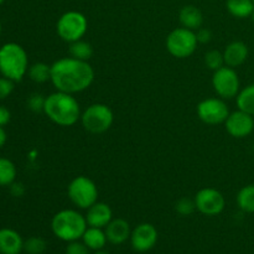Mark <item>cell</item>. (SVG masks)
<instances>
[{"label": "cell", "instance_id": "836d02e7", "mask_svg": "<svg viewBox=\"0 0 254 254\" xmlns=\"http://www.w3.org/2000/svg\"><path fill=\"white\" fill-rule=\"evenodd\" d=\"M5 143H6V133H5L2 127H0V148L4 146Z\"/></svg>", "mask_w": 254, "mask_h": 254}, {"label": "cell", "instance_id": "4dcf8cb0", "mask_svg": "<svg viewBox=\"0 0 254 254\" xmlns=\"http://www.w3.org/2000/svg\"><path fill=\"white\" fill-rule=\"evenodd\" d=\"M66 254H89V248L84 243L73 241L67 246Z\"/></svg>", "mask_w": 254, "mask_h": 254}, {"label": "cell", "instance_id": "8992f818", "mask_svg": "<svg viewBox=\"0 0 254 254\" xmlns=\"http://www.w3.org/2000/svg\"><path fill=\"white\" fill-rule=\"evenodd\" d=\"M87 30H88V20L82 12L76 10L66 11L57 20V35L60 39L68 44L83 39Z\"/></svg>", "mask_w": 254, "mask_h": 254}, {"label": "cell", "instance_id": "ffe728a7", "mask_svg": "<svg viewBox=\"0 0 254 254\" xmlns=\"http://www.w3.org/2000/svg\"><path fill=\"white\" fill-rule=\"evenodd\" d=\"M226 7L228 12L237 19L252 17L254 12L253 0H227Z\"/></svg>", "mask_w": 254, "mask_h": 254}, {"label": "cell", "instance_id": "d6a6232c", "mask_svg": "<svg viewBox=\"0 0 254 254\" xmlns=\"http://www.w3.org/2000/svg\"><path fill=\"white\" fill-rule=\"evenodd\" d=\"M11 119V113L9 109L4 106H0V127L6 126Z\"/></svg>", "mask_w": 254, "mask_h": 254}, {"label": "cell", "instance_id": "7402d4cb", "mask_svg": "<svg viewBox=\"0 0 254 254\" xmlns=\"http://www.w3.org/2000/svg\"><path fill=\"white\" fill-rule=\"evenodd\" d=\"M237 205L247 213H254V184L245 186L237 193Z\"/></svg>", "mask_w": 254, "mask_h": 254}, {"label": "cell", "instance_id": "52a82bcc", "mask_svg": "<svg viewBox=\"0 0 254 254\" xmlns=\"http://www.w3.org/2000/svg\"><path fill=\"white\" fill-rule=\"evenodd\" d=\"M113 112L104 103L91 104L81 114L82 126L91 134L106 133L113 126Z\"/></svg>", "mask_w": 254, "mask_h": 254}, {"label": "cell", "instance_id": "4316f807", "mask_svg": "<svg viewBox=\"0 0 254 254\" xmlns=\"http://www.w3.org/2000/svg\"><path fill=\"white\" fill-rule=\"evenodd\" d=\"M24 250L29 254H41L46 250V242L41 237H31L24 242Z\"/></svg>", "mask_w": 254, "mask_h": 254}, {"label": "cell", "instance_id": "1f68e13d", "mask_svg": "<svg viewBox=\"0 0 254 254\" xmlns=\"http://www.w3.org/2000/svg\"><path fill=\"white\" fill-rule=\"evenodd\" d=\"M196 36H197L198 44H207V42L211 41L212 39V32L208 29H203V27H200L196 32Z\"/></svg>", "mask_w": 254, "mask_h": 254}, {"label": "cell", "instance_id": "8d00e7d4", "mask_svg": "<svg viewBox=\"0 0 254 254\" xmlns=\"http://www.w3.org/2000/svg\"><path fill=\"white\" fill-rule=\"evenodd\" d=\"M4 1H5V0H0V5H1Z\"/></svg>", "mask_w": 254, "mask_h": 254}, {"label": "cell", "instance_id": "5bb4252c", "mask_svg": "<svg viewBox=\"0 0 254 254\" xmlns=\"http://www.w3.org/2000/svg\"><path fill=\"white\" fill-rule=\"evenodd\" d=\"M84 217H86L87 225L91 227L106 228V226L113 220V211L107 203L97 201L87 210Z\"/></svg>", "mask_w": 254, "mask_h": 254}, {"label": "cell", "instance_id": "ac0fdd59", "mask_svg": "<svg viewBox=\"0 0 254 254\" xmlns=\"http://www.w3.org/2000/svg\"><path fill=\"white\" fill-rule=\"evenodd\" d=\"M179 20H180L183 27L196 31L202 26L203 16L198 7L193 6V5H186L179 12Z\"/></svg>", "mask_w": 254, "mask_h": 254}, {"label": "cell", "instance_id": "cb8c5ba5", "mask_svg": "<svg viewBox=\"0 0 254 254\" xmlns=\"http://www.w3.org/2000/svg\"><path fill=\"white\" fill-rule=\"evenodd\" d=\"M69 56L73 59L82 60V61H88L93 55V47L89 42L84 41V40H78L69 44L68 47Z\"/></svg>", "mask_w": 254, "mask_h": 254}, {"label": "cell", "instance_id": "9c48e42d", "mask_svg": "<svg viewBox=\"0 0 254 254\" xmlns=\"http://www.w3.org/2000/svg\"><path fill=\"white\" fill-rule=\"evenodd\" d=\"M212 87L216 94L225 101L237 97L241 91V81L236 69L223 66L213 72Z\"/></svg>", "mask_w": 254, "mask_h": 254}, {"label": "cell", "instance_id": "9a60e30c", "mask_svg": "<svg viewBox=\"0 0 254 254\" xmlns=\"http://www.w3.org/2000/svg\"><path fill=\"white\" fill-rule=\"evenodd\" d=\"M222 54L226 66L236 68V67L242 66L247 61L250 50L243 41H232L225 47Z\"/></svg>", "mask_w": 254, "mask_h": 254}, {"label": "cell", "instance_id": "d4e9b609", "mask_svg": "<svg viewBox=\"0 0 254 254\" xmlns=\"http://www.w3.org/2000/svg\"><path fill=\"white\" fill-rule=\"evenodd\" d=\"M16 179V166L11 160L0 158V186H11Z\"/></svg>", "mask_w": 254, "mask_h": 254}, {"label": "cell", "instance_id": "d6986e66", "mask_svg": "<svg viewBox=\"0 0 254 254\" xmlns=\"http://www.w3.org/2000/svg\"><path fill=\"white\" fill-rule=\"evenodd\" d=\"M82 240H83L84 245L92 251L103 250L106 243L108 242L106 232L102 228L91 227V226H88L87 230L84 231L83 236H82Z\"/></svg>", "mask_w": 254, "mask_h": 254}, {"label": "cell", "instance_id": "7a4b0ae2", "mask_svg": "<svg viewBox=\"0 0 254 254\" xmlns=\"http://www.w3.org/2000/svg\"><path fill=\"white\" fill-rule=\"evenodd\" d=\"M44 113L52 123L60 127H72L81 121V107L73 94L56 91L45 99Z\"/></svg>", "mask_w": 254, "mask_h": 254}, {"label": "cell", "instance_id": "7c38bea8", "mask_svg": "<svg viewBox=\"0 0 254 254\" xmlns=\"http://www.w3.org/2000/svg\"><path fill=\"white\" fill-rule=\"evenodd\" d=\"M225 127L227 133L232 138H247L254 130V117L241 109H237L230 113L225 122Z\"/></svg>", "mask_w": 254, "mask_h": 254}, {"label": "cell", "instance_id": "484cf974", "mask_svg": "<svg viewBox=\"0 0 254 254\" xmlns=\"http://www.w3.org/2000/svg\"><path fill=\"white\" fill-rule=\"evenodd\" d=\"M205 64L206 67H208L210 69H212L213 72L220 69L221 67L226 66L225 64V59H223V54L217 50H210L208 52L205 54Z\"/></svg>", "mask_w": 254, "mask_h": 254}, {"label": "cell", "instance_id": "e575fe53", "mask_svg": "<svg viewBox=\"0 0 254 254\" xmlns=\"http://www.w3.org/2000/svg\"><path fill=\"white\" fill-rule=\"evenodd\" d=\"M94 254H109L108 252H106V251H102V250H99V251H96V253Z\"/></svg>", "mask_w": 254, "mask_h": 254}, {"label": "cell", "instance_id": "6da1fadb", "mask_svg": "<svg viewBox=\"0 0 254 254\" xmlns=\"http://www.w3.org/2000/svg\"><path fill=\"white\" fill-rule=\"evenodd\" d=\"M94 81V69L88 61L62 57L51 64V83L56 91L76 94L86 91Z\"/></svg>", "mask_w": 254, "mask_h": 254}, {"label": "cell", "instance_id": "3957f363", "mask_svg": "<svg viewBox=\"0 0 254 254\" xmlns=\"http://www.w3.org/2000/svg\"><path fill=\"white\" fill-rule=\"evenodd\" d=\"M29 57L21 45L7 42L0 47V73L1 76L19 82L29 71Z\"/></svg>", "mask_w": 254, "mask_h": 254}, {"label": "cell", "instance_id": "603a6c76", "mask_svg": "<svg viewBox=\"0 0 254 254\" xmlns=\"http://www.w3.org/2000/svg\"><path fill=\"white\" fill-rule=\"evenodd\" d=\"M27 74L30 79L36 83H45L47 81H51V64H47L45 62H36L29 67Z\"/></svg>", "mask_w": 254, "mask_h": 254}, {"label": "cell", "instance_id": "2e32d148", "mask_svg": "<svg viewBox=\"0 0 254 254\" xmlns=\"http://www.w3.org/2000/svg\"><path fill=\"white\" fill-rule=\"evenodd\" d=\"M104 232H106L107 240L112 245H122L126 241H128V238H130L131 235L130 226L123 218H114V220H112L106 226Z\"/></svg>", "mask_w": 254, "mask_h": 254}, {"label": "cell", "instance_id": "8fae6325", "mask_svg": "<svg viewBox=\"0 0 254 254\" xmlns=\"http://www.w3.org/2000/svg\"><path fill=\"white\" fill-rule=\"evenodd\" d=\"M196 210L206 216H217L225 210L226 200L222 192L213 188L201 189L193 197Z\"/></svg>", "mask_w": 254, "mask_h": 254}, {"label": "cell", "instance_id": "f546056e", "mask_svg": "<svg viewBox=\"0 0 254 254\" xmlns=\"http://www.w3.org/2000/svg\"><path fill=\"white\" fill-rule=\"evenodd\" d=\"M14 81L6 78V77H0V99H5L12 93L14 91Z\"/></svg>", "mask_w": 254, "mask_h": 254}, {"label": "cell", "instance_id": "83f0119b", "mask_svg": "<svg viewBox=\"0 0 254 254\" xmlns=\"http://www.w3.org/2000/svg\"><path fill=\"white\" fill-rule=\"evenodd\" d=\"M175 210H176V212L181 216L192 215L196 210L195 200H193V198H189V197L180 198V200L176 202Z\"/></svg>", "mask_w": 254, "mask_h": 254}, {"label": "cell", "instance_id": "e0dca14e", "mask_svg": "<svg viewBox=\"0 0 254 254\" xmlns=\"http://www.w3.org/2000/svg\"><path fill=\"white\" fill-rule=\"evenodd\" d=\"M24 248L22 238L16 231L10 228L0 230V253L19 254Z\"/></svg>", "mask_w": 254, "mask_h": 254}, {"label": "cell", "instance_id": "ba28073f", "mask_svg": "<svg viewBox=\"0 0 254 254\" xmlns=\"http://www.w3.org/2000/svg\"><path fill=\"white\" fill-rule=\"evenodd\" d=\"M196 32L186 27H176L166 37V49L176 59H188L197 49Z\"/></svg>", "mask_w": 254, "mask_h": 254}, {"label": "cell", "instance_id": "5b68a950", "mask_svg": "<svg viewBox=\"0 0 254 254\" xmlns=\"http://www.w3.org/2000/svg\"><path fill=\"white\" fill-rule=\"evenodd\" d=\"M98 188L88 176H76L67 188L69 201L81 210H88L98 201Z\"/></svg>", "mask_w": 254, "mask_h": 254}, {"label": "cell", "instance_id": "4fadbf2b", "mask_svg": "<svg viewBox=\"0 0 254 254\" xmlns=\"http://www.w3.org/2000/svg\"><path fill=\"white\" fill-rule=\"evenodd\" d=\"M130 242L136 252L150 251L158 242V231L150 223H141L131 231Z\"/></svg>", "mask_w": 254, "mask_h": 254}, {"label": "cell", "instance_id": "f1b7e54d", "mask_svg": "<svg viewBox=\"0 0 254 254\" xmlns=\"http://www.w3.org/2000/svg\"><path fill=\"white\" fill-rule=\"evenodd\" d=\"M45 99H46V97H44L42 94H31V96L29 97V99H27V107H29L32 112H44Z\"/></svg>", "mask_w": 254, "mask_h": 254}, {"label": "cell", "instance_id": "277c9868", "mask_svg": "<svg viewBox=\"0 0 254 254\" xmlns=\"http://www.w3.org/2000/svg\"><path fill=\"white\" fill-rule=\"evenodd\" d=\"M86 217L76 210H62L54 216L51 228L57 238L66 242H73L82 238L87 230Z\"/></svg>", "mask_w": 254, "mask_h": 254}, {"label": "cell", "instance_id": "44dd1931", "mask_svg": "<svg viewBox=\"0 0 254 254\" xmlns=\"http://www.w3.org/2000/svg\"><path fill=\"white\" fill-rule=\"evenodd\" d=\"M238 109L254 117V83L248 84L236 97Z\"/></svg>", "mask_w": 254, "mask_h": 254}, {"label": "cell", "instance_id": "74e56055", "mask_svg": "<svg viewBox=\"0 0 254 254\" xmlns=\"http://www.w3.org/2000/svg\"><path fill=\"white\" fill-rule=\"evenodd\" d=\"M253 2H254V0H253Z\"/></svg>", "mask_w": 254, "mask_h": 254}, {"label": "cell", "instance_id": "30bf717a", "mask_svg": "<svg viewBox=\"0 0 254 254\" xmlns=\"http://www.w3.org/2000/svg\"><path fill=\"white\" fill-rule=\"evenodd\" d=\"M196 112L200 121L208 126L225 123L227 117L230 116L227 103L220 97H210L201 101L196 107Z\"/></svg>", "mask_w": 254, "mask_h": 254}, {"label": "cell", "instance_id": "d590c367", "mask_svg": "<svg viewBox=\"0 0 254 254\" xmlns=\"http://www.w3.org/2000/svg\"><path fill=\"white\" fill-rule=\"evenodd\" d=\"M0 34H1V22H0Z\"/></svg>", "mask_w": 254, "mask_h": 254}]
</instances>
